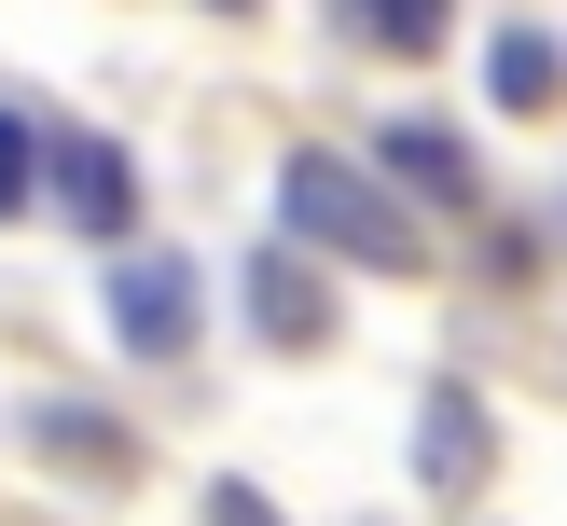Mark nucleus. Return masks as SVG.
Segmentation results:
<instances>
[{"label": "nucleus", "mask_w": 567, "mask_h": 526, "mask_svg": "<svg viewBox=\"0 0 567 526\" xmlns=\"http://www.w3.org/2000/svg\"><path fill=\"white\" fill-rule=\"evenodd\" d=\"M208 14H264V0H208Z\"/></svg>", "instance_id": "nucleus-12"}, {"label": "nucleus", "mask_w": 567, "mask_h": 526, "mask_svg": "<svg viewBox=\"0 0 567 526\" xmlns=\"http://www.w3.org/2000/svg\"><path fill=\"white\" fill-rule=\"evenodd\" d=\"M208 526H277V513H264L249 485H208Z\"/></svg>", "instance_id": "nucleus-11"}, {"label": "nucleus", "mask_w": 567, "mask_h": 526, "mask_svg": "<svg viewBox=\"0 0 567 526\" xmlns=\"http://www.w3.org/2000/svg\"><path fill=\"white\" fill-rule=\"evenodd\" d=\"M277 221L305 249H332V264H360V277H415V208L374 166H347V153H291L277 166Z\"/></svg>", "instance_id": "nucleus-1"}, {"label": "nucleus", "mask_w": 567, "mask_h": 526, "mask_svg": "<svg viewBox=\"0 0 567 526\" xmlns=\"http://www.w3.org/2000/svg\"><path fill=\"white\" fill-rule=\"evenodd\" d=\"M485 471H498L485 388H471V374H430V388H415V485H430V498H471Z\"/></svg>", "instance_id": "nucleus-4"}, {"label": "nucleus", "mask_w": 567, "mask_h": 526, "mask_svg": "<svg viewBox=\"0 0 567 526\" xmlns=\"http://www.w3.org/2000/svg\"><path fill=\"white\" fill-rule=\"evenodd\" d=\"M249 319H264V347H332V277L305 236L249 249Z\"/></svg>", "instance_id": "nucleus-5"}, {"label": "nucleus", "mask_w": 567, "mask_h": 526, "mask_svg": "<svg viewBox=\"0 0 567 526\" xmlns=\"http://www.w3.org/2000/svg\"><path fill=\"white\" fill-rule=\"evenodd\" d=\"M485 83H498V111H540L554 83H567V55H554V28H498V42H485Z\"/></svg>", "instance_id": "nucleus-8"}, {"label": "nucleus", "mask_w": 567, "mask_h": 526, "mask_svg": "<svg viewBox=\"0 0 567 526\" xmlns=\"http://www.w3.org/2000/svg\"><path fill=\"white\" fill-rule=\"evenodd\" d=\"M28 430H42V457H55V471H83V485H125V430H111L97 402H42Z\"/></svg>", "instance_id": "nucleus-7"}, {"label": "nucleus", "mask_w": 567, "mask_h": 526, "mask_svg": "<svg viewBox=\"0 0 567 526\" xmlns=\"http://www.w3.org/2000/svg\"><path fill=\"white\" fill-rule=\"evenodd\" d=\"M347 28H360L374 55H430L443 28H457V0H347Z\"/></svg>", "instance_id": "nucleus-9"}, {"label": "nucleus", "mask_w": 567, "mask_h": 526, "mask_svg": "<svg viewBox=\"0 0 567 526\" xmlns=\"http://www.w3.org/2000/svg\"><path fill=\"white\" fill-rule=\"evenodd\" d=\"M194 319H208L194 249H125V264H111V347H125V360H181Z\"/></svg>", "instance_id": "nucleus-2"}, {"label": "nucleus", "mask_w": 567, "mask_h": 526, "mask_svg": "<svg viewBox=\"0 0 567 526\" xmlns=\"http://www.w3.org/2000/svg\"><path fill=\"white\" fill-rule=\"evenodd\" d=\"M42 194L70 208V236H97V249L138 236V166H125V138H97V125L42 138Z\"/></svg>", "instance_id": "nucleus-3"}, {"label": "nucleus", "mask_w": 567, "mask_h": 526, "mask_svg": "<svg viewBox=\"0 0 567 526\" xmlns=\"http://www.w3.org/2000/svg\"><path fill=\"white\" fill-rule=\"evenodd\" d=\"M388 181H402V194H430L443 221H471V208H485V153H471L457 125H430V111H402V125H388Z\"/></svg>", "instance_id": "nucleus-6"}, {"label": "nucleus", "mask_w": 567, "mask_h": 526, "mask_svg": "<svg viewBox=\"0 0 567 526\" xmlns=\"http://www.w3.org/2000/svg\"><path fill=\"white\" fill-rule=\"evenodd\" d=\"M28 194H42V138L28 111H0V221H28Z\"/></svg>", "instance_id": "nucleus-10"}]
</instances>
